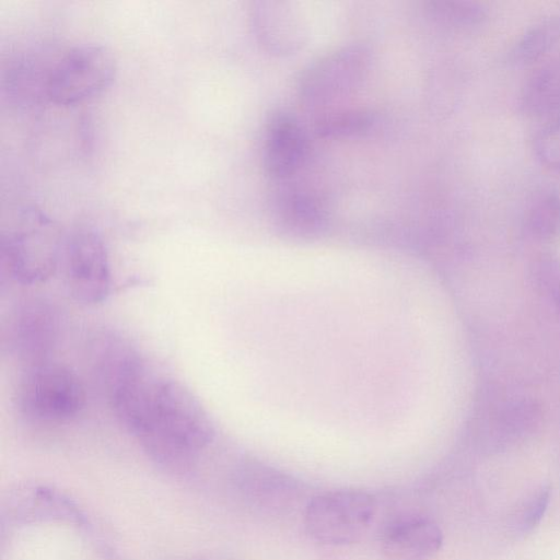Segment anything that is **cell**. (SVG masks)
Masks as SVG:
<instances>
[{"instance_id": "6da1fadb", "label": "cell", "mask_w": 560, "mask_h": 560, "mask_svg": "<svg viewBox=\"0 0 560 560\" xmlns=\"http://www.w3.org/2000/svg\"><path fill=\"white\" fill-rule=\"evenodd\" d=\"M118 420L144 452L167 468H185L213 440L211 419L183 384L145 370L108 397Z\"/></svg>"}, {"instance_id": "7a4b0ae2", "label": "cell", "mask_w": 560, "mask_h": 560, "mask_svg": "<svg viewBox=\"0 0 560 560\" xmlns=\"http://www.w3.org/2000/svg\"><path fill=\"white\" fill-rule=\"evenodd\" d=\"M116 71L110 50L100 44L84 43L58 47L45 84V102L72 105L103 92Z\"/></svg>"}, {"instance_id": "3957f363", "label": "cell", "mask_w": 560, "mask_h": 560, "mask_svg": "<svg viewBox=\"0 0 560 560\" xmlns=\"http://www.w3.org/2000/svg\"><path fill=\"white\" fill-rule=\"evenodd\" d=\"M16 406L27 418L57 422L77 416L85 405V388L68 366L45 361L25 366L16 387Z\"/></svg>"}, {"instance_id": "277c9868", "label": "cell", "mask_w": 560, "mask_h": 560, "mask_svg": "<svg viewBox=\"0 0 560 560\" xmlns=\"http://www.w3.org/2000/svg\"><path fill=\"white\" fill-rule=\"evenodd\" d=\"M371 63V49L363 43H351L331 49L301 71L296 82L298 97L310 108L343 98L362 85Z\"/></svg>"}, {"instance_id": "5b68a950", "label": "cell", "mask_w": 560, "mask_h": 560, "mask_svg": "<svg viewBox=\"0 0 560 560\" xmlns=\"http://www.w3.org/2000/svg\"><path fill=\"white\" fill-rule=\"evenodd\" d=\"M374 513L375 501L364 491H329L307 503L304 525L308 535L318 542L349 545L365 534Z\"/></svg>"}, {"instance_id": "8992f818", "label": "cell", "mask_w": 560, "mask_h": 560, "mask_svg": "<svg viewBox=\"0 0 560 560\" xmlns=\"http://www.w3.org/2000/svg\"><path fill=\"white\" fill-rule=\"evenodd\" d=\"M61 331L59 310L43 298L19 302L9 313L1 331L2 350L25 366L49 360Z\"/></svg>"}, {"instance_id": "52a82bcc", "label": "cell", "mask_w": 560, "mask_h": 560, "mask_svg": "<svg viewBox=\"0 0 560 560\" xmlns=\"http://www.w3.org/2000/svg\"><path fill=\"white\" fill-rule=\"evenodd\" d=\"M63 241L43 220L26 229L3 232L0 240L1 265L16 282H44L57 268Z\"/></svg>"}, {"instance_id": "ba28073f", "label": "cell", "mask_w": 560, "mask_h": 560, "mask_svg": "<svg viewBox=\"0 0 560 560\" xmlns=\"http://www.w3.org/2000/svg\"><path fill=\"white\" fill-rule=\"evenodd\" d=\"M67 285L83 304H98L112 289V271L106 246L93 230L79 229L63 241L62 254Z\"/></svg>"}, {"instance_id": "9c48e42d", "label": "cell", "mask_w": 560, "mask_h": 560, "mask_svg": "<svg viewBox=\"0 0 560 560\" xmlns=\"http://www.w3.org/2000/svg\"><path fill=\"white\" fill-rule=\"evenodd\" d=\"M249 16L257 42L273 56L295 54L308 38L306 22L291 2L255 1L249 9Z\"/></svg>"}, {"instance_id": "30bf717a", "label": "cell", "mask_w": 560, "mask_h": 560, "mask_svg": "<svg viewBox=\"0 0 560 560\" xmlns=\"http://www.w3.org/2000/svg\"><path fill=\"white\" fill-rule=\"evenodd\" d=\"M308 151L307 136L299 119L282 109L268 118L264 135L262 165L275 180H285L304 164Z\"/></svg>"}, {"instance_id": "8fae6325", "label": "cell", "mask_w": 560, "mask_h": 560, "mask_svg": "<svg viewBox=\"0 0 560 560\" xmlns=\"http://www.w3.org/2000/svg\"><path fill=\"white\" fill-rule=\"evenodd\" d=\"M271 219L283 234L294 238L318 236L327 225V211L314 192L288 186L276 192L271 200Z\"/></svg>"}, {"instance_id": "7c38bea8", "label": "cell", "mask_w": 560, "mask_h": 560, "mask_svg": "<svg viewBox=\"0 0 560 560\" xmlns=\"http://www.w3.org/2000/svg\"><path fill=\"white\" fill-rule=\"evenodd\" d=\"M90 346L93 372L107 396L147 369L138 350L115 331L96 334Z\"/></svg>"}, {"instance_id": "4fadbf2b", "label": "cell", "mask_w": 560, "mask_h": 560, "mask_svg": "<svg viewBox=\"0 0 560 560\" xmlns=\"http://www.w3.org/2000/svg\"><path fill=\"white\" fill-rule=\"evenodd\" d=\"M443 544L439 525L425 516L400 517L387 525L382 534L381 547L390 560H429Z\"/></svg>"}, {"instance_id": "5bb4252c", "label": "cell", "mask_w": 560, "mask_h": 560, "mask_svg": "<svg viewBox=\"0 0 560 560\" xmlns=\"http://www.w3.org/2000/svg\"><path fill=\"white\" fill-rule=\"evenodd\" d=\"M524 113L546 116L560 110V61H550L527 80L520 101Z\"/></svg>"}, {"instance_id": "9a60e30c", "label": "cell", "mask_w": 560, "mask_h": 560, "mask_svg": "<svg viewBox=\"0 0 560 560\" xmlns=\"http://www.w3.org/2000/svg\"><path fill=\"white\" fill-rule=\"evenodd\" d=\"M376 124V115L365 108H349L327 113L314 124V133L323 139L363 136Z\"/></svg>"}, {"instance_id": "2e32d148", "label": "cell", "mask_w": 560, "mask_h": 560, "mask_svg": "<svg viewBox=\"0 0 560 560\" xmlns=\"http://www.w3.org/2000/svg\"><path fill=\"white\" fill-rule=\"evenodd\" d=\"M560 40V13L552 14L534 24L518 39L511 51L516 65H528L548 52Z\"/></svg>"}, {"instance_id": "e0dca14e", "label": "cell", "mask_w": 560, "mask_h": 560, "mask_svg": "<svg viewBox=\"0 0 560 560\" xmlns=\"http://www.w3.org/2000/svg\"><path fill=\"white\" fill-rule=\"evenodd\" d=\"M424 8L436 23L459 31L476 28L487 19L486 9L476 1L429 0Z\"/></svg>"}, {"instance_id": "ac0fdd59", "label": "cell", "mask_w": 560, "mask_h": 560, "mask_svg": "<svg viewBox=\"0 0 560 560\" xmlns=\"http://www.w3.org/2000/svg\"><path fill=\"white\" fill-rule=\"evenodd\" d=\"M526 228L539 241L557 237L560 234V196L552 191L538 195L528 207Z\"/></svg>"}, {"instance_id": "d6986e66", "label": "cell", "mask_w": 560, "mask_h": 560, "mask_svg": "<svg viewBox=\"0 0 560 560\" xmlns=\"http://www.w3.org/2000/svg\"><path fill=\"white\" fill-rule=\"evenodd\" d=\"M550 502V488L536 489L516 512L513 529L518 535L530 533L541 521Z\"/></svg>"}, {"instance_id": "ffe728a7", "label": "cell", "mask_w": 560, "mask_h": 560, "mask_svg": "<svg viewBox=\"0 0 560 560\" xmlns=\"http://www.w3.org/2000/svg\"><path fill=\"white\" fill-rule=\"evenodd\" d=\"M534 150L544 165L560 173V118L545 126L536 135Z\"/></svg>"}]
</instances>
